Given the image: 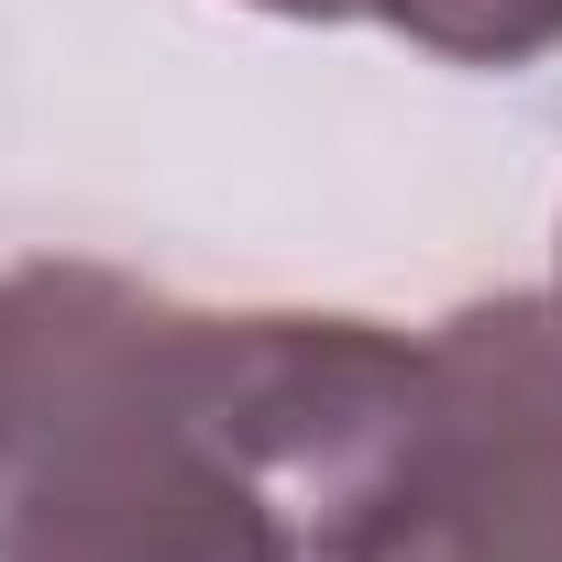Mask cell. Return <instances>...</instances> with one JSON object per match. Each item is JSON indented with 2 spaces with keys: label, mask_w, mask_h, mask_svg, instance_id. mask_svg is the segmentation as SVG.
<instances>
[{
  "label": "cell",
  "mask_w": 562,
  "mask_h": 562,
  "mask_svg": "<svg viewBox=\"0 0 562 562\" xmlns=\"http://www.w3.org/2000/svg\"><path fill=\"white\" fill-rule=\"evenodd\" d=\"M419 386L430 331L34 254L0 276V562H342Z\"/></svg>",
  "instance_id": "cell-1"
},
{
  "label": "cell",
  "mask_w": 562,
  "mask_h": 562,
  "mask_svg": "<svg viewBox=\"0 0 562 562\" xmlns=\"http://www.w3.org/2000/svg\"><path fill=\"white\" fill-rule=\"evenodd\" d=\"M342 562H562V299H474L430 331L419 430Z\"/></svg>",
  "instance_id": "cell-2"
},
{
  "label": "cell",
  "mask_w": 562,
  "mask_h": 562,
  "mask_svg": "<svg viewBox=\"0 0 562 562\" xmlns=\"http://www.w3.org/2000/svg\"><path fill=\"white\" fill-rule=\"evenodd\" d=\"M364 23H386L441 67H496V78L562 56V0H364Z\"/></svg>",
  "instance_id": "cell-3"
},
{
  "label": "cell",
  "mask_w": 562,
  "mask_h": 562,
  "mask_svg": "<svg viewBox=\"0 0 562 562\" xmlns=\"http://www.w3.org/2000/svg\"><path fill=\"white\" fill-rule=\"evenodd\" d=\"M254 12H276V23H364V0H254Z\"/></svg>",
  "instance_id": "cell-4"
},
{
  "label": "cell",
  "mask_w": 562,
  "mask_h": 562,
  "mask_svg": "<svg viewBox=\"0 0 562 562\" xmlns=\"http://www.w3.org/2000/svg\"><path fill=\"white\" fill-rule=\"evenodd\" d=\"M551 299H562V288H551Z\"/></svg>",
  "instance_id": "cell-5"
}]
</instances>
